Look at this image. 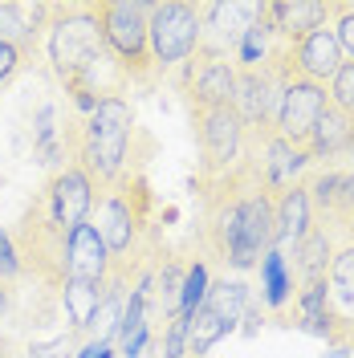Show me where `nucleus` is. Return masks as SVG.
I'll return each instance as SVG.
<instances>
[{"instance_id":"1","label":"nucleus","mask_w":354,"mask_h":358,"mask_svg":"<svg viewBox=\"0 0 354 358\" xmlns=\"http://www.w3.org/2000/svg\"><path fill=\"white\" fill-rule=\"evenodd\" d=\"M192 192L199 200V220L192 232L199 257L232 273L261 268V257L277 248V192L261 179V171L241 159L224 176H196Z\"/></svg>"},{"instance_id":"2","label":"nucleus","mask_w":354,"mask_h":358,"mask_svg":"<svg viewBox=\"0 0 354 358\" xmlns=\"http://www.w3.org/2000/svg\"><path fill=\"white\" fill-rule=\"evenodd\" d=\"M13 245L21 257V268L29 277H37L49 289H66L69 268H66V248H69V232L57 224V216L49 212V200L33 196V203L21 212V220L13 228Z\"/></svg>"},{"instance_id":"3","label":"nucleus","mask_w":354,"mask_h":358,"mask_svg":"<svg viewBox=\"0 0 354 358\" xmlns=\"http://www.w3.org/2000/svg\"><path fill=\"white\" fill-rule=\"evenodd\" d=\"M90 17L98 21L102 37L118 53V62L127 66L131 82H155V57H151V33H147V17H151V4L143 0H86Z\"/></svg>"},{"instance_id":"4","label":"nucleus","mask_w":354,"mask_h":358,"mask_svg":"<svg viewBox=\"0 0 354 358\" xmlns=\"http://www.w3.org/2000/svg\"><path fill=\"white\" fill-rule=\"evenodd\" d=\"M102 49H106V37H102L98 21L90 17L86 0L49 4V41H45V53H49V69H53V78L62 86Z\"/></svg>"},{"instance_id":"5","label":"nucleus","mask_w":354,"mask_h":358,"mask_svg":"<svg viewBox=\"0 0 354 358\" xmlns=\"http://www.w3.org/2000/svg\"><path fill=\"white\" fill-rule=\"evenodd\" d=\"M204 13L208 0H163L151 4L147 17V33H151V57H155L159 73L163 69H179L204 41Z\"/></svg>"},{"instance_id":"6","label":"nucleus","mask_w":354,"mask_h":358,"mask_svg":"<svg viewBox=\"0 0 354 358\" xmlns=\"http://www.w3.org/2000/svg\"><path fill=\"white\" fill-rule=\"evenodd\" d=\"M192 114V134L199 147V171L196 176H224L244 155V122L232 106H208Z\"/></svg>"},{"instance_id":"7","label":"nucleus","mask_w":354,"mask_h":358,"mask_svg":"<svg viewBox=\"0 0 354 358\" xmlns=\"http://www.w3.org/2000/svg\"><path fill=\"white\" fill-rule=\"evenodd\" d=\"M232 90H236V62H228L216 49H204L179 66V94L187 102V110H208V106H232Z\"/></svg>"},{"instance_id":"8","label":"nucleus","mask_w":354,"mask_h":358,"mask_svg":"<svg viewBox=\"0 0 354 358\" xmlns=\"http://www.w3.org/2000/svg\"><path fill=\"white\" fill-rule=\"evenodd\" d=\"M326 102H330V90L326 86L306 82V78L289 82L281 90V102H277V134L285 138L289 147L306 151V143H310V134L318 127L322 110H326Z\"/></svg>"},{"instance_id":"9","label":"nucleus","mask_w":354,"mask_h":358,"mask_svg":"<svg viewBox=\"0 0 354 358\" xmlns=\"http://www.w3.org/2000/svg\"><path fill=\"white\" fill-rule=\"evenodd\" d=\"M45 200H49V212L57 216V224L73 232L78 224L90 220V208H94V183L90 176L78 167V163H62L49 183H45Z\"/></svg>"},{"instance_id":"10","label":"nucleus","mask_w":354,"mask_h":358,"mask_svg":"<svg viewBox=\"0 0 354 358\" xmlns=\"http://www.w3.org/2000/svg\"><path fill=\"white\" fill-rule=\"evenodd\" d=\"M322 342L330 346L334 358L354 355V277H326Z\"/></svg>"},{"instance_id":"11","label":"nucleus","mask_w":354,"mask_h":358,"mask_svg":"<svg viewBox=\"0 0 354 358\" xmlns=\"http://www.w3.org/2000/svg\"><path fill=\"white\" fill-rule=\"evenodd\" d=\"M293 45V62H297V73L306 78V82H318V86H330L334 73L342 69V49L334 41L330 24H322V29H313L306 33L302 41H289Z\"/></svg>"},{"instance_id":"12","label":"nucleus","mask_w":354,"mask_h":358,"mask_svg":"<svg viewBox=\"0 0 354 358\" xmlns=\"http://www.w3.org/2000/svg\"><path fill=\"white\" fill-rule=\"evenodd\" d=\"M257 8H261V0H253V4H208V13H204V49H216V53H236V45H241L244 29L257 21Z\"/></svg>"},{"instance_id":"13","label":"nucleus","mask_w":354,"mask_h":358,"mask_svg":"<svg viewBox=\"0 0 354 358\" xmlns=\"http://www.w3.org/2000/svg\"><path fill=\"white\" fill-rule=\"evenodd\" d=\"M66 268L69 281H86V285H102L111 273V252L102 245V236L94 232V224H78L69 232V248H66Z\"/></svg>"},{"instance_id":"14","label":"nucleus","mask_w":354,"mask_h":358,"mask_svg":"<svg viewBox=\"0 0 354 358\" xmlns=\"http://www.w3.org/2000/svg\"><path fill=\"white\" fill-rule=\"evenodd\" d=\"M351 151H354V110L338 106V102H326V110H322L310 143H306V155L318 159V163H334L338 155H351Z\"/></svg>"},{"instance_id":"15","label":"nucleus","mask_w":354,"mask_h":358,"mask_svg":"<svg viewBox=\"0 0 354 358\" xmlns=\"http://www.w3.org/2000/svg\"><path fill=\"white\" fill-rule=\"evenodd\" d=\"M330 261H334V236L330 228H318L310 224V232L293 245V289H302V285H318V281H326L330 277Z\"/></svg>"},{"instance_id":"16","label":"nucleus","mask_w":354,"mask_h":358,"mask_svg":"<svg viewBox=\"0 0 354 358\" xmlns=\"http://www.w3.org/2000/svg\"><path fill=\"white\" fill-rule=\"evenodd\" d=\"M273 216H277V248H281V252H285L289 245H297V241L310 232L313 216H310V200H306V192H302V179L277 196V212H273Z\"/></svg>"},{"instance_id":"17","label":"nucleus","mask_w":354,"mask_h":358,"mask_svg":"<svg viewBox=\"0 0 354 358\" xmlns=\"http://www.w3.org/2000/svg\"><path fill=\"white\" fill-rule=\"evenodd\" d=\"M293 297V277H289V261L281 248H269L261 257V301L273 313H281Z\"/></svg>"},{"instance_id":"18","label":"nucleus","mask_w":354,"mask_h":358,"mask_svg":"<svg viewBox=\"0 0 354 358\" xmlns=\"http://www.w3.org/2000/svg\"><path fill=\"white\" fill-rule=\"evenodd\" d=\"M204 301H208V306H212V310L236 330V322L253 310V289H248L244 281H228V277H220V281L208 285V297H204Z\"/></svg>"},{"instance_id":"19","label":"nucleus","mask_w":354,"mask_h":358,"mask_svg":"<svg viewBox=\"0 0 354 358\" xmlns=\"http://www.w3.org/2000/svg\"><path fill=\"white\" fill-rule=\"evenodd\" d=\"M224 334H232V326H228L220 313L204 301V306L187 317V355H196V358L208 355V350H212Z\"/></svg>"},{"instance_id":"20","label":"nucleus","mask_w":354,"mask_h":358,"mask_svg":"<svg viewBox=\"0 0 354 358\" xmlns=\"http://www.w3.org/2000/svg\"><path fill=\"white\" fill-rule=\"evenodd\" d=\"M102 301V285H86V281H66L62 289V306H66V317H69V330L73 334H86L90 330V317Z\"/></svg>"},{"instance_id":"21","label":"nucleus","mask_w":354,"mask_h":358,"mask_svg":"<svg viewBox=\"0 0 354 358\" xmlns=\"http://www.w3.org/2000/svg\"><path fill=\"white\" fill-rule=\"evenodd\" d=\"M208 285H212V281H208V265H204V261H192V265H187V277H183V301H179V313L192 317V313L204 306Z\"/></svg>"},{"instance_id":"22","label":"nucleus","mask_w":354,"mask_h":358,"mask_svg":"<svg viewBox=\"0 0 354 358\" xmlns=\"http://www.w3.org/2000/svg\"><path fill=\"white\" fill-rule=\"evenodd\" d=\"M334 41H338V49H342V57H351L354 62V4H342V0H334Z\"/></svg>"},{"instance_id":"23","label":"nucleus","mask_w":354,"mask_h":358,"mask_svg":"<svg viewBox=\"0 0 354 358\" xmlns=\"http://www.w3.org/2000/svg\"><path fill=\"white\" fill-rule=\"evenodd\" d=\"M187 355V313H176L163 326V358H183Z\"/></svg>"},{"instance_id":"24","label":"nucleus","mask_w":354,"mask_h":358,"mask_svg":"<svg viewBox=\"0 0 354 358\" xmlns=\"http://www.w3.org/2000/svg\"><path fill=\"white\" fill-rule=\"evenodd\" d=\"M17 277H24V268L13 245V232H0V285H13Z\"/></svg>"},{"instance_id":"25","label":"nucleus","mask_w":354,"mask_h":358,"mask_svg":"<svg viewBox=\"0 0 354 358\" xmlns=\"http://www.w3.org/2000/svg\"><path fill=\"white\" fill-rule=\"evenodd\" d=\"M326 90H330V102H338V106L354 110V62H342V69L334 73V82Z\"/></svg>"},{"instance_id":"26","label":"nucleus","mask_w":354,"mask_h":358,"mask_svg":"<svg viewBox=\"0 0 354 358\" xmlns=\"http://www.w3.org/2000/svg\"><path fill=\"white\" fill-rule=\"evenodd\" d=\"M24 66V49L13 41H0V86L4 82H13V73Z\"/></svg>"},{"instance_id":"27","label":"nucleus","mask_w":354,"mask_h":358,"mask_svg":"<svg viewBox=\"0 0 354 358\" xmlns=\"http://www.w3.org/2000/svg\"><path fill=\"white\" fill-rule=\"evenodd\" d=\"M8 346H13V342H8V338H0V358H8Z\"/></svg>"},{"instance_id":"28","label":"nucleus","mask_w":354,"mask_h":358,"mask_svg":"<svg viewBox=\"0 0 354 358\" xmlns=\"http://www.w3.org/2000/svg\"><path fill=\"white\" fill-rule=\"evenodd\" d=\"M346 236H351V245H354V220H351V228H346Z\"/></svg>"},{"instance_id":"29","label":"nucleus","mask_w":354,"mask_h":358,"mask_svg":"<svg viewBox=\"0 0 354 358\" xmlns=\"http://www.w3.org/2000/svg\"><path fill=\"white\" fill-rule=\"evenodd\" d=\"M24 358H41V355H37V350H29V355H24Z\"/></svg>"}]
</instances>
